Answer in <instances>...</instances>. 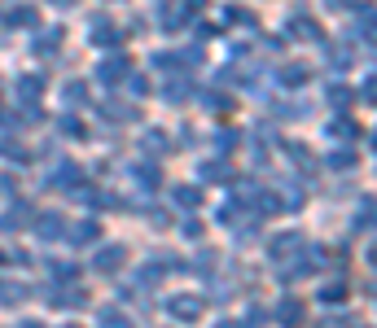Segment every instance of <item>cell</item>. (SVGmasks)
I'll list each match as a JSON object with an SVG mask.
<instances>
[{"label": "cell", "mask_w": 377, "mask_h": 328, "mask_svg": "<svg viewBox=\"0 0 377 328\" xmlns=\"http://www.w3.org/2000/svg\"><path fill=\"white\" fill-rule=\"evenodd\" d=\"M127 75H132V61H127V53H114V57H106L101 66H97V84H106V88H119Z\"/></svg>", "instance_id": "1"}, {"label": "cell", "mask_w": 377, "mask_h": 328, "mask_svg": "<svg viewBox=\"0 0 377 328\" xmlns=\"http://www.w3.org/2000/svg\"><path fill=\"white\" fill-rule=\"evenodd\" d=\"M167 311H171V320H180V324H193V320H202V298H171L167 302Z\"/></svg>", "instance_id": "2"}, {"label": "cell", "mask_w": 377, "mask_h": 328, "mask_svg": "<svg viewBox=\"0 0 377 328\" xmlns=\"http://www.w3.org/2000/svg\"><path fill=\"white\" fill-rule=\"evenodd\" d=\"M123 262H127V245H101L97 258H92V267L97 271H119Z\"/></svg>", "instance_id": "3"}, {"label": "cell", "mask_w": 377, "mask_h": 328, "mask_svg": "<svg viewBox=\"0 0 377 328\" xmlns=\"http://www.w3.org/2000/svg\"><path fill=\"white\" fill-rule=\"evenodd\" d=\"M198 179H206V184H233V167H228V158H211L198 167Z\"/></svg>", "instance_id": "4"}, {"label": "cell", "mask_w": 377, "mask_h": 328, "mask_svg": "<svg viewBox=\"0 0 377 328\" xmlns=\"http://www.w3.org/2000/svg\"><path fill=\"white\" fill-rule=\"evenodd\" d=\"M307 79H311V66L307 61H290V66L276 70V84H281V88H303Z\"/></svg>", "instance_id": "5"}, {"label": "cell", "mask_w": 377, "mask_h": 328, "mask_svg": "<svg viewBox=\"0 0 377 328\" xmlns=\"http://www.w3.org/2000/svg\"><path fill=\"white\" fill-rule=\"evenodd\" d=\"M36 237H40V241H57V237H66V219H62L57 210H48V215L36 219Z\"/></svg>", "instance_id": "6"}, {"label": "cell", "mask_w": 377, "mask_h": 328, "mask_svg": "<svg viewBox=\"0 0 377 328\" xmlns=\"http://www.w3.org/2000/svg\"><path fill=\"white\" fill-rule=\"evenodd\" d=\"M290 36H299V40H320V27L311 13H290V22H285Z\"/></svg>", "instance_id": "7"}, {"label": "cell", "mask_w": 377, "mask_h": 328, "mask_svg": "<svg viewBox=\"0 0 377 328\" xmlns=\"http://www.w3.org/2000/svg\"><path fill=\"white\" fill-rule=\"evenodd\" d=\"M299 250H303V237H299V232H281V237L268 241V254H272L276 262H281L285 254H299Z\"/></svg>", "instance_id": "8"}, {"label": "cell", "mask_w": 377, "mask_h": 328, "mask_svg": "<svg viewBox=\"0 0 377 328\" xmlns=\"http://www.w3.org/2000/svg\"><path fill=\"white\" fill-rule=\"evenodd\" d=\"M66 237H71L75 245H92L97 237H101V223H97V219H79V223L66 228Z\"/></svg>", "instance_id": "9"}, {"label": "cell", "mask_w": 377, "mask_h": 328, "mask_svg": "<svg viewBox=\"0 0 377 328\" xmlns=\"http://www.w3.org/2000/svg\"><path fill=\"white\" fill-rule=\"evenodd\" d=\"M141 149H145V154H154V158H167V154H171V140L162 136L158 127H150V131L141 136Z\"/></svg>", "instance_id": "10"}, {"label": "cell", "mask_w": 377, "mask_h": 328, "mask_svg": "<svg viewBox=\"0 0 377 328\" xmlns=\"http://www.w3.org/2000/svg\"><path fill=\"white\" fill-rule=\"evenodd\" d=\"M92 44H97V48H119V44H123V31L110 27V22H97V27H92Z\"/></svg>", "instance_id": "11"}, {"label": "cell", "mask_w": 377, "mask_h": 328, "mask_svg": "<svg viewBox=\"0 0 377 328\" xmlns=\"http://www.w3.org/2000/svg\"><path fill=\"white\" fill-rule=\"evenodd\" d=\"M285 154H290V162H294V167H299V171H307V175L320 167V162L311 158V149H307V144H299V140H294V144H285Z\"/></svg>", "instance_id": "12"}, {"label": "cell", "mask_w": 377, "mask_h": 328, "mask_svg": "<svg viewBox=\"0 0 377 328\" xmlns=\"http://www.w3.org/2000/svg\"><path fill=\"white\" fill-rule=\"evenodd\" d=\"M171 202H176L180 210H198V206H202V188L180 184V188H171Z\"/></svg>", "instance_id": "13"}, {"label": "cell", "mask_w": 377, "mask_h": 328, "mask_svg": "<svg viewBox=\"0 0 377 328\" xmlns=\"http://www.w3.org/2000/svg\"><path fill=\"white\" fill-rule=\"evenodd\" d=\"M276 320H281L285 328H299L303 324V302L299 298H285L281 306H276Z\"/></svg>", "instance_id": "14"}, {"label": "cell", "mask_w": 377, "mask_h": 328, "mask_svg": "<svg viewBox=\"0 0 377 328\" xmlns=\"http://www.w3.org/2000/svg\"><path fill=\"white\" fill-rule=\"evenodd\" d=\"M27 293H31V289H27L22 281H0V306H18Z\"/></svg>", "instance_id": "15"}, {"label": "cell", "mask_w": 377, "mask_h": 328, "mask_svg": "<svg viewBox=\"0 0 377 328\" xmlns=\"http://www.w3.org/2000/svg\"><path fill=\"white\" fill-rule=\"evenodd\" d=\"M36 22H40V13L31 9V5H13L5 13V27H36Z\"/></svg>", "instance_id": "16"}, {"label": "cell", "mask_w": 377, "mask_h": 328, "mask_svg": "<svg viewBox=\"0 0 377 328\" xmlns=\"http://www.w3.org/2000/svg\"><path fill=\"white\" fill-rule=\"evenodd\" d=\"M220 22H224V27H259V18H255L250 9H241V5H228Z\"/></svg>", "instance_id": "17"}, {"label": "cell", "mask_w": 377, "mask_h": 328, "mask_svg": "<svg viewBox=\"0 0 377 328\" xmlns=\"http://www.w3.org/2000/svg\"><path fill=\"white\" fill-rule=\"evenodd\" d=\"M325 101H329L334 110H347V105L355 101V88H347V84H329V88H325Z\"/></svg>", "instance_id": "18"}, {"label": "cell", "mask_w": 377, "mask_h": 328, "mask_svg": "<svg viewBox=\"0 0 377 328\" xmlns=\"http://www.w3.org/2000/svg\"><path fill=\"white\" fill-rule=\"evenodd\" d=\"M18 96H22V101H40V96H44V79L40 75H22L18 79Z\"/></svg>", "instance_id": "19"}, {"label": "cell", "mask_w": 377, "mask_h": 328, "mask_svg": "<svg viewBox=\"0 0 377 328\" xmlns=\"http://www.w3.org/2000/svg\"><path fill=\"white\" fill-rule=\"evenodd\" d=\"M48 302H53V306H84V302H88V293H84V289H57Z\"/></svg>", "instance_id": "20"}, {"label": "cell", "mask_w": 377, "mask_h": 328, "mask_svg": "<svg viewBox=\"0 0 377 328\" xmlns=\"http://www.w3.org/2000/svg\"><path fill=\"white\" fill-rule=\"evenodd\" d=\"M347 293H351V289L342 285V281H329V285L316 293V298H320V302H329V306H338V302H347Z\"/></svg>", "instance_id": "21"}, {"label": "cell", "mask_w": 377, "mask_h": 328, "mask_svg": "<svg viewBox=\"0 0 377 328\" xmlns=\"http://www.w3.org/2000/svg\"><path fill=\"white\" fill-rule=\"evenodd\" d=\"M255 206H259V215H276V210H281V197H276L272 188H259L255 193Z\"/></svg>", "instance_id": "22"}, {"label": "cell", "mask_w": 377, "mask_h": 328, "mask_svg": "<svg viewBox=\"0 0 377 328\" xmlns=\"http://www.w3.org/2000/svg\"><path fill=\"white\" fill-rule=\"evenodd\" d=\"M325 162H329V167H334V171H351V167H355V162H360V154H355V149H334V154H329V158H325Z\"/></svg>", "instance_id": "23"}, {"label": "cell", "mask_w": 377, "mask_h": 328, "mask_svg": "<svg viewBox=\"0 0 377 328\" xmlns=\"http://www.w3.org/2000/svg\"><path fill=\"white\" fill-rule=\"evenodd\" d=\"M101 114H106L110 123H132V119H136V110H132V105H119V101H110V105H101Z\"/></svg>", "instance_id": "24"}, {"label": "cell", "mask_w": 377, "mask_h": 328, "mask_svg": "<svg viewBox=\"0 0 377 328\" xmlns=\"http://www.w3.org/2000/svg\"><path fill=\"white\" fill-rule=\"evenodd\" d=\"M62 101H66L71 110H75V105H88V88L75 79V84H66V88H62Z\"/></svg>", "instance_id": "25"}, {"label": "cell", "mask_w": 377, "mask_h": 328, "mask_svg": "<svg viewBox=\"0 0 377 328\" xmlns=\"http://www.w3.org/2000/svg\"><path fill=\"white\" fill-rule=\"evenodd\" d=\"M325 131H329V136H334V140H351V136H355V131H360V127H355L351 119H334V123H329V127H325Z\"/></svg>", "instance_id": "26"}, {"label": "cell", "mask_w": 377, "mask_h": 328, "mask_svg": "<svg viewBox=\"0 0 377 328\" xmlns=\"http://www.w3.org/2000/svg\"><path fill=\"white\" fill-rule=\"evenodd\" d=\"M97 324H101V328H132V320H127L123 311H114V306H106V311H101V320H97Z\"/></svg>", "instance_id": "27"}, {"label": "cell", "mask_w": 377, "mask_h": 328, "mask_svg": "<svg viewBox=\"0 0 377 328\" xmlns=\"http://www.w3.org/2000/svg\"><path fill=\"white\" fill-rule=\"evenodd\" d=\"M202 101L215 110V114H233V96H228V92H206Z\"/></svg>", "instance_id": "28"}, {"label": "cell", "mask_w": 377, "mask_h": 328, "mask_svg": "<svg viewBox=\"0 0 377 328\" xmlns=\"http://www.w3.org/2000/svg\"><path fill=\"white\" fill-rule=\"evenodd\" d=\"M189 96H193V84H189V79H171V88H167V101H189Z\"/></svg>", "instance_id": "29"}, {"label": "cell", "mask_w": 377, "mask_h": 328, "mask_svg": "<svg viewBox=\"0 0 377 328\" xmlns=\"http://www.w3.org/2000/svg\"><path fill=\"white\" fill-rule=\"evenodd\" d=\"M0 154H5L9 162H27V158H31L22 140H0Z\"/></svg>", "instance_id": "30"}, {"label": "cell", "mask_w": 377, "mask_h": 328, "mask_svg": "<svg viewBox=\"0 0 377 328\" xmlns=\"http://www.w3.org/2000/svg\"><path fill=\"white\" fill-rule=\"evenodd\" d=\"M57 44H62V31L53 27L48 36H40V40H36V53H40V57H48V53H57Z\"/></svg>", "instance_id": "31"}, {"label": "cell", "mask_w": 377, "mask_h": 328, "mask_svg": "<svg viewBox=\"0 0 377 328\" xmlns=\"http://www.w3.org/2000/svg\"><path fill=\"white\" fill-rule=\"evenodd\" d=\"M132 175H136V184H141L145 193H154V188H158V171H154V167H136Z\"/></svg>", "instance_id": "32"}, {"label": "cell", "mask_w": 377, "mask_h": 328, "mask_svg": "<svg viewBox=\"0 0 377 328\" xmlns=\"http://www.w3.org/2000/svg\"><path fill=\"white\" fill-rule=\"evenodd\" d=\"M369 228H373V197H364V206L355 215V232H369Z\"/></svg>", "instance_id": "33"}, {"label": "cell", "mask_w": 377, "mask_h": 328, "mask_svg": "<svg viewBox=\"0 0 377 328\" xmlns=\"http://www.w3.org/2000/svg\"><path fill=\"white\" fill-rule=\"evenodd\" d=\"M329 61H334L338 70H342V66H351V53H347L342 44H329Z\"/></svg>", "instance_id": "34"}, {"label": "cell", "mask_w": 377, "mask_h": 328, "mask_svg": "<svg viewBox=\"0 0 377 328\" xmlns=\"http://www.w3.org/2000/svg\"><path fill=\"white\" fill-rule=\"evenodd\" d=\"M66 136H84V123H75V114H62V123H57Z\"/></svg>", "instance_id": "35"}, {"label": "cell", "mask_w": 377, "mask_h": 328, "mask_svg": "<svg viewBox=\"0 0 377 328\" xmlns=\"http://www.w3.org/2000/svg\"><path fill=\"white\" fill-rule=\"evenodd\" d=\"M18 215H22V210H18ZM18 215H9V210L0 215V232H5V237H9V232H18V228H22V223H18Z\"/></svg>", "instance_id": "36"}, {"label": "cell", "mask_w": 377, "mask_h": 328, "mask_svg": "<svg viewBox=\"0 0 377 328\" xmlns=\"http://www.w3.org/2000/svg\"><path fill=\"white\" fill-rule=\"evenodd\" d=\"M53 276H57V281H71V276H79V267H75V262H53Z\"/></svg>", "instance_id": "37"}, {"label": "cell", "mask_w": 377, "mask_h": 328, "mask_svg": "<svg viewBox=\"0 0 377 328\" xmlns=\"http://www.w3.org/2000/svg\"><path fill=\"white\" fill-rule=\"evenodd\" d=\"M123 84H132V92H136V96H145V92H150V79H145V75H127Z\"/></svg>", "instance_id": "38"}, {"label": "cell", "mask_w": 377, "mask_h": 328, "mask_svg": "<svg viewBox=\"0 0 377 328\" xmlns=\"http://www.w3.org/2000/svg\"><path fill=\"white\" fill-rule=\"evenodd\" d=\"M180 232H185L189 241H198V237H202V223H198V219H185V223H180Z\"/></svg>", "instance_id": "39"}, {"label": "cell", "mask_w": 377, "mask_h": 328, "mask_svg": "<svg viewBox=\"0 0 377 328\" xmlns=\"http://www.w3.org/2000/svg\"><path fill=\"white\" fill-rule=\"evenodd\" d=\"M0 193L13 197V193H18V179H13V175H0Z\"/></svg>", "instance_id": "40"}, {"label": "cell", "mask_w": 377, "mask_h": 328, "mask_svg": "<svg viewBox=\"0 0 377 328\" xmlns=\"http://www.w3.org/2000/svg\"><path fill=\"white\" fill-rule=\"evenodd\" d=\"M246 324H250V328H259V324H264V311H259V306H250V311H246Z\"/></svg>", "instance_id": "41"}, {"label": "cell", "mask_w": 377, "mask_h": 328, "mask_svg": "<svg viewBox=\"0 0 377 328\" xmlns=\"http://www.w3.org/2000/svg\"><path fill=\"white\" fill-rule=\"evenodd\" d=\"M320 328H347V324H342V320H325Z\"/></svg>", "instance_id": "42"}, {"label": "cell", "mask_w": 377, "mask_h": 328, "mask_svg": "<svg viewBox=\"0 0 377 328\" xmlns=\"http://www.w3.org/2000/svg\"><path fill=\"white\" fill-rule=\"evenodd\" d=\"M215 328H241V324H233V320H220V324H215Z\"/></svg>", "instance_id": "43"}, {"label": "cell", "mask_w": 377, "mask_h": 328, "mask_svg": "<svg viewBox=\"0 0 377 328\" xmlns=\"http://www.w3.org/2000/svg\"><path fill=\"white\" fill-rule=\"evenodd\" d=\"M18 328H44V324H36V320H27V324H18Z\"/></svg>", "instance_id": "44"}]
</instances>
